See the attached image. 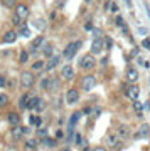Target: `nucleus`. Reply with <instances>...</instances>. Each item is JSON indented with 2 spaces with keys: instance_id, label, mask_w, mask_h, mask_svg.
<instances>
[{
  "instance_id": "1",
  "label": "nucleus",
  "mask_w": 150,
  "mask_h": 151,
  "mask_svg": "<svg viewBox=\"0 0 150 151\" xmlns=\"http://www.w3.org/2000/svg\"><path fill=\"white\" fill-rule=\"evenodd\" d=\"M34 82H36V77H34V74L31 70H24L20 74V86L24 89H31L34 86Z\"/></svg>"
},
{
  "instance_id": "2",
  "label": "nucleus",
  "mask_w": 150,
  "mask_h": 151,
  "mask_svg": "<svg viewBox=\"0 0 150 151\" xmlns=\"http://www.w3.org/2000/svg\"><path fill=\"white\" fill-rule=\"evenodd\" d=\"M81 47V40H74V42H69L68 45H66V49H64V57L66 59H73L76 55V52H78V49Z\"/></svg>"
},
{
  "instance_id": "3",
  "label": "nucleus",
  "mask_w": 150,
  "mask_h": 151,
  "mask_svg": "<svg viewBox=\"0 0 150 151\" xmlns=\"http://www.w3.org/2000/svg\"><path fill=\"white\" fill-rule=\"evenodd\" d=\"M79 101V91L76 87H71L69 91L66 92V103L68 104H76Z\"/></svg>"
},
{
  "instance_id": "4",
  "label": "nucleus",
  "mask_w": 150,
  "mask_h": 151,
  "mask_svg": "<svg viewBox=\"0 0 150 151\" xmlns=\"http://www.w3.org/2000/svg\"><path fill=\"white\" fill-rule=\"evenodd\" d=\"M79 65H81V69H84V70H88V69H93L95 67V55H84L83 59L79 60Z\"/></svg>"
},
{
  "instance_id": "5",
  "label": "nucleus",
  "mask_w": 150,
  "mask_h": 151,
  "mask_svg": "<svg viewBox=\"0 0 150 151\" xmlns=\"http://www.w3.org/2000/svg\"><path fill=\"white\" fill-rule=\"evenodd\" d=\"M81 86H83L84 91H91L93 87L96 86V77L95 76H86L84 79H83V84Z\"/></svg>"
},
{
  "instance_id": "6",
  "label": "nucleus",
  "mask_w": 150,
  "mask_h": 151,
  "mask_svg": "<svg viewBox=\"0 0 150 151\" xmlns=\"http://www.w3.org/2000/svg\"><path fill=\"white\" fill-rule=\"evenodd\" d=\"M103 45H105V42H103L101 39H95L91 44V55H98L100 52L103 50Z\"/></svg>"
},
{
  "instance_id": "7",
  "label": "nucleus",
  "mask_w": 150,
  "mask_h": 151,
  "mask_svg": "<svg viewBox=\"0 0 150 151\" xmlns=\"http://www.w3.org/2000/svg\"><path fill=\"white\" fill-rule=\"evenodd\" d=\"M17 37H19V34L15 32V30H7L5 34H4V44H14L17 40Z\"/></svg>"
},
{
  "instance_id": "8",
  "label": "nucleus",
  "mask_w": 150,
  "mask_h": 151,
  "mask_svg": "<svg viewBox=\"0 0 150 151\" xmlns=\"http://www.w3.org/2000/svg\"><path fill=\"white\" fill-rule=\"evenodd\" d=\"M138 96H140V87L138 86H130L128 89H127V97H128V99L137 101Z\"/></svg>"
},
{
  "instance_id": "9",
  "label": "nucleus",
  "mask_w": 150,
  "mask_h": 151,
  "mask_svg": "<svg viewBox=\"0 0 150 151\" xmlns=\"http://www.w3.org/2000/svg\"><path fill=\"white\" fill-rule=\"evenodd\" d=\"M15 15L19 17V19H25L27 15H29V9H27L25 4H19V5L15 7Z\"/></svg>"
},
{
  "instance_id": "10",
  "label": "nucleus",
  "mask_w": 150,
  "mask_h": 151,
  "mask_svg": "<svg viewBox=\"0 0 150 151\" xmlns=\"http://www.w3.org/2000/svg\"><path fill=\"white\" fill-rule=\"evenodd\" d=\"M118 138L117 134H108L106 136V145L111 146V148H122V143H118Z\"/></svg>"
},
{
  "instance_id": "11",
  "label": "nucleus",
  "mask_w": 150,
  "mask_h": 151,
  "mask_svg": "<svg viewBox=\"0 0 150 151\" xmlns=\"http://www.w3.org/2000/svg\"><path fill=\"white\" fill-rule=\"evenodd\" d=\"M27 133V129L25 128H22V126H15V128H12V138H14V139H20L22 136L25 134Z\"/></svg>"
},
{
  "instance_id": "12",
  "label": "nucleus",
  "mask_w": 150,
  "mask_h": 151,
  "mask_svg": "<svg viewBox=\"0 0 150 151\" xmlns=\"http://www.w3.org/2000/svg\"><path fill=\"white\" fill-rule=\"evenodd\" d=\"M7 121H9V124H10L12 128H15V126H19V123H20V116L17 113H9L7 114Z\"/></svg>"
},
{
  "instance_id": "13",
  "label": "nucleus",
  "mask_w": 150,
  "mask_h": 151,
  "mask_svg": "<svg viewBox=\"0 0 150 151\" xmlns=\"http://www.w3.org/2000/svg\"><path fill=\"white\" fill-rule=\"evenodd\" d=\"M117 136H118V138H128V136H130L128 126H127V124H120V126L117 128Z\"/></svg>"
},
{
  "instance_id": "14",
  "label": "nucleus",
  "mask_w": 150,
  "mask_h": 151,
  "mask_svg": "<svg viewBox=\"0 0 150 151\" xmlns=\"http://www.w3.org/2000/svg\"><path fill=\"white\" fill-rule=\"evenodd\" d=\"M59 60H61V57L59 55H51L47 60V64H46V70H52L56 65L59 64Z\"/></svg>"
},
{
  "instance_id": "15",
  "label": "nucleus",
  "mask_w": 150,
  "mask_h": 151,
  "mask_svg": "<svg viewBox=\"0 0 150 151\" xmlns=\"http://www.w3.org/2000/svg\"><path fill=\"white\" fill-rule=\"evenodd\" d=\"M149 134H150V128H149V124L143 123L142 126H140L138 133H137V138H149Z\"/></svg>"
},
{
  "instance_id": "16",
  "label": "nucleus",
  "mask_w": 150,
  "mask_h": 151,
  "mask_svg": "<svg viewBox=\"0 0 150 151\" xmlns=\"http://www.w3.org/2000/svg\"><path fill=\"white\" fill-rule=\"evenodd\" d=\"M61 76L64 77V79H73V76H74V70L71 65H64L63 69H61Z\"/></svg>"
},
{
  "instance_id": "17",
  "label": "nucleus",
  "mask_w": 150,
  "mask_h": 151,
  "mask_svg": "<svg viewBox=\"0 0 150 151\" xmlns=\"http://www.w3.org/2000/svg\"><path fill=\"white\" fill-rule=\"evenodd\" d=\"M127 79H128L130 82H135L138 79V70L135 69V67H130V69L127 70Z\"/></svg>"
},
{
  "instance_id": "18",
  "label": "nucleus",
  "mask_w": 150,
  "mask_h": 151,
  "mask_svg": "<svg viewBox=\"0 0 150 151\" xmlns=\"http://www.w3.org/2000/svg\"><path fill=\"white\" fill-rule=\"evenodd\" d=\"M79 116H81V113H74L73 116H71V119H69V138H73V128L76 126V123H78V119H79Z\"/></svg>"
},
{
  "instance_id": "19",
  "label": "nucleus",
  "mask_w": 150,
  "mask_h": 151,
  "mask_svg": "<svg viewBox=\"0 0 150 151\" xmlns=\"http://www.w3.org/2000/svg\"><path fill=\"white\" fill-rule=\"evenodd\" d=\"M39 103H41V97L32 96V97H31V101H29V104H27V108H25V109H32V111H36V109H37V106H39Z\"/></svg>"
},
{
  "instance_id": "20",
  "label": "nucleus",
  "mask_w": 150,
  "mask_h": 151,
  "mask_svg": "<svg viewBox=\"0 0 150 151\" xmlns=\"http://www.w3.org/2000/svg\"><path fill=\"white\" fill-rule=\"evenodd\" d=\"M31 97H32V94H27V92H25V94H22L20 103H19L22 109H25V108H27V104H29V101H31Z\"/></svg>"
},
{
  "instance_id": "21",
  "label": "nucleus",
  "mask_w": 150,
  "mask_h": 151,
  "mask_svg": "<svg viewBox=\"0 0 150 151\" xmlns=\"http://www.w3.org/2000/svg\"><path fill=\"white\" fill-rule=\"evenodd\" d=\"M34 25H36V27L39 29V30H46V27H47L44 19H36V20H34Z\"/></svg>"
},
{
  "instance_id": "22",
  "label": "nucleus",
  "mask_w": 150,
  "mask_h": 151,
  "mask_svg": "<svg viewBox=\"0 0 150 151\" xmlns=\"http://www.w3.org/2000/svg\"><path fill=\"white\" fill-rule=\"evenodd\" d=\"M42 42H44V39L41 37V35H39V37H36V39H34V42H32V49H34V50H37V49L42 45Z\"/></svg>"
},
{
  "instance_id": "23",
  "label": "nucleus",
  "mask_w": 150,
  "mask_h": 151,
  "mask_svg": "<svg viewBox=\"0 0 150 151\" xmlns=\"http://www.w3.org/2000/svg\"><path fill=\"white\" fill-rule=\"evenodd\" d=\"M44 67H46V62H44V60H37V62H34V65H32L34 70H42Z\"/></svg>"
},
{
  "instance_id": "24",
  "label": "nucleus",
  "mask_w": 150,
  "mask_h": 151,
  "mask_svg": "<svg viewBox=\"0 0 150 151\" xmlns=\"http://www.w3.org/2000/svg\"><path fill=\"white\" fill-rule=\"evenodd\" d=\"M31 123L39 128V126H42V119L39 118V116H31Z\"/></svg>"
},
{
  "instance_id": "25",
  "label": "nucleus",
  "mask_w": 150,
  "mask_h": 151,
  "mask_svg": "<svg viewBox=\"0 0 150 151\" xmlns=\"http://www.w3.org/2000/svg\"><path fill=\"white\" fill-rule=\"evenodd\" d=\"M36 146H37V141H36V139H27L25 141V148H27V150H34Z\"/></svg>"
},
{
  "instance_id": "26",
  "label": "nucleus",
  "mask_w": 150,
  "mask_h": 151,
  "mask_svg": "<svg viewBox=\"0 0 150 151\" xmlns=\"http://www.w3.org/2000/svg\"><path fill=\"white\" fill-rule=\"evenodd\" d=\"M19 34H20V35H24V37H31V30H29V29H27L25 25H22V27H20Z\"/></svg>"
},
{
  "instance_id": "27",
  "label": "nucleus",
  "mask_w": 150,
  "mask_h": 151,
  "mask_svg": "<svg viewBox=\"0 0 150 151\" xmlns=\"http://www.w3.org/2000/svg\"><path fill=\"white\" fill-rule=\"evenodd\" d=\"M7 103H9V96L0 92V106H7Z\"/></svg>"
},
{
  "instance_id": "28",
  "label": "nucleus",
  "mask_w": 150,
  "mask_h": 151,
  "mask_svg": "<svg viewBox=\"0 0 150 151\" xmlns=\"http://www.w3.org/2000/svg\"><path fill=\"white\" fill-rule=\"evenodd\" d=\"M19 60H20L22 64H25L27 60H29V52H25V50H22V52H20V57H19Z\"/></svg>"
},
{
  "instance_id": "29",
  "label": "nucleus",
  "mask_w": 150,
  "mask_h": 151,
  "mask_svg": "<svg viewBox=\"0 0 150 151\" xmlns=\"http://www.w3.org/2000/svg\"><path fill=\"white\" fill-rule=\"evenodd\" d=\"M52 52H54V47H52V45H51V44H47V45L44 47V54H46V55H49V57H51V54H52Z\"/></svg>"
},
{
  "instance_id": "30",
  "label": "nucleus",
  "mask_w": 150,
  "mask_h": 151,
  "mask_svg": "<svg viewBox=\"0 0 150 151\" xmlns=\"http://www.w3.org/2000/svg\"><path fill=\"white\" fill-rule=\"evenodd\" d=\"M133 109L137 111V113H140V111L143 109V104L140 103V101H133Z\"/></svg>"
},
{
  "instance_id": "31",
  "label": "nucleus",
  "mask_w": 150,
  "mask_h": 151,
  "mask_svg": "<svg viewBox=\"0 0 150 151\" xmlns=\"http://www.w3.org/2000/svg\"><path fill=\"white\" fill-rule=\"evenodd\" d=\"M142 47H143V49H150V39L149 37H145L143 40H142Z\"/></svg>"
},
{
  "instance_id": "32",
  "label": "nucleus",
  "mask_w": 150,
  "mask_h": 151,
  "mask_svg": "<svg viewBox=\"0 0 150 151\" xmlns=\"http://www.w3.org/2000/svg\"><path fill=\"white\" fill-rule=\"evenodd\" d=\"M74 136H76V143H78V145H84V143H86L84 138H83L81 134H74Z\"/></svg>"
},
{
  "instance_id": "33",
  "label": "nucleus",
  "mask_w": 150,
  "mask_h": 151,
  "mask_svg": "<svg viewBox=\"0 0 150 151\" xmlns=\"http://www.w3.org/2000/svg\"><path fill=\"white\" fill-rule=\"evenodd\" d=\"M44 143H46L47 146H54V145H56V141H54V139H51V138H47V136L44 138Z\"/></svg>"
},
{
  "instance_id": "34",
  "label": "nucleus",
  "mask_w": 150,
  "mask_h": 151,
  "mask_svg": "<svg viewBox=\"0 0 150 151\" xmlns=\"http://www.w3.org/2000/svg\"><path fill=\"white\" fill-rule=\"evenodd\" d=\"M7 86V79L4 76H0V87H5Z\"/></svg>"
},
{
  "instance_id": "35",
  "label": "nucleus",
  "mask_w": 150,
  "mask_h": 151,
  "mask_svg": "<svg viewBox=\"0 0 150 151\" xmlns=\"http://www.w3.org/2000/svg\"><path fill=\"white\" fill-rule=\"evenodd\" d=\"M41 87H44V89L49 87V79H42V81H41Z\"/></svg>"
},
{
  "instance_id": "36",
  "label": "nucleus",
  "mask_w": 150,
  "mask_h": 151,
  "mask_svg": "<svg viewBox=\"0 0 150 151\" xmlns=\"http://www.w3.org/2000/svg\"><path fill=\"white\" fill-rule=\"evenodd\" d=\"M12 22H14L15 25H19V24H20V19H19V17H17L15 14H14V15H12Z\"/></svg>"
},
{
  "instance_id": "37",
  "label": "nucleus",
  "mask_w": 150,
  "mask_h": 151,
  "mask_svg": "<svg viewBox=\"0 0 150 151\" xmlns=\"http://www.w3.org/2000/svg\"><path fill=\"white\" fill-rule=\"evenodd\" d=\"M56 138H58V139H63V138H64V133H63V131H58V133H56Z\"/></svg>"
},
{
  "instance_id": "38",
  "label": "nucleus",
  "mask_w": 150,
  "mask_h": 151,
  "mask_svg": "<svg viewBox=\"0 0 150 151\" xmlns=\"http://www.w3.org/2000/svg\"><path fill=\"white\" fill-rule=\"evenodd\" d=\"M103 42L106 44V47H111V39H110V37H108V39H105Z\"/></svg>"
},
{
  "instance_id": "39",
  "label": "nucleus",
  "mask_w": 150,
  "mask_h": 151,
  "mask_svg": "<svg viewBox=\"0 0 150 151\" xmlns=\"http://www.w3.org/2000/svg\"><path fill=\"white\" fill-rule=\"evenodd\" d=\"M93 151H106V148H103V146H98V148H95Z\"/></svg>"
},
{
  "instance_id": "40",
  "label": "nucleus",
  "mask_w": 150,
  "mask_h": 151,
  "mask_svg": "<svg viewBox=\"0 0 150 151\" xmlns=\"http://www.w3.org/2000/svg\"><path fill=\"white\" fill-rule=\"evenodd\" d=\"M83 113H84V114H90V113H91V108H84V111H83Z\"/></svg>"
},
{
  "instance_id": "41",
  "label": "nucleus",
  "mask_w": 150,
  "mask_h": 151,
  "mask_svg": "<svg viewBox=\"0 0 150 151\" xmlns=\"http://www.w3.org/2000/svg\"><path fill=\"white\" fill-rule=\"evenodd\" d=\"M61 151H71V150H69V148H63Z\"/></svg>"
},
{
  "instance_id": "42",
  "label": "nucleus",
  "mask_w": 150,
  "mask_h": 151,
  "mask_svg": "<svg viewBox=\"0 0 150 151\" xmlns=\"http://www.w3.org/2000/svg\"><path fill=\"white\" fill-rule=\"evenodd\" d=\"M83 151H93V150H90V148H84V150H83Z\"/></svg>"
}]
</instances>
